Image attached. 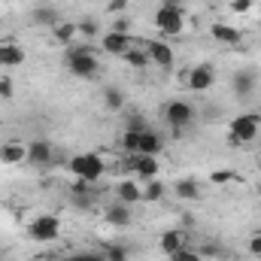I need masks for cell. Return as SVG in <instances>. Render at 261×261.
Wrapping results in <instances>:
<instances>
[{"label": "cell", "mask_w": 261, "mask_h": 261, "mask_svg": "<svg viewBox=\"0 0 261 261\" xmlns=\"http://www.w3.org/2000/svg\"><path fill=\"white\" fill-rule=\"evenodd\" d=\"M146 52H149V61H152V64L164 67V70L173 67V49H170L164 40H152V43L146 46Z\"/></svg>", "instance_id": "4fadbf2b"}, {"label": "cell", "mask_w": 261, "mask_h": 261, "mask_svg": "<svg viewBox=\"0 0 261 261\" xmlns=\"http://www.w3.org/2000/svg\"><path fill=\"white\" fill-rule=\"evenodd\" d=\"M158 246H161V252H167V255H173L176 249H182V246H186V234H182L179 228H170V231H164V234H161V240H158Z\"/></svg>", "instance_id": "44dd1931"}, {"label": "cell", "mask_w": 261, "mask_h": 261, "mask_svg": "<svg viewBox=\"0 0 261 261\" xmlns=\"http://www.w3.org/2000/svg\"><path fill=\"white\" fill-rule=\"evenodd\" d=\"M31 21L40 24V28H55L61 18H58V9L55 6H37V9H31Z\"/></svg>", "instance_id": "7402d4cb"}, {"label": "cell", "mask_w": 261, "mask_h": 261, "mask_svg": "<svg viewBox=\"0 0 261 261\" xmlns=\"http://www.w3.org/2000/svg\"><path fill=\"white\" fill-rule=\"evenodd\" d=\"M64 261H107V258H103V252H73Z\"/></svg>", "instance_id": "1f68e13d"}, {"label": "cell", "mask_w": 261, "mask_h": 261, "mask_svg": "<svg viewBox=\"0 0 261 261\" xmlns=\"http://www.w3.org/2000/svg\"><path fill=\"white\" fill-rule=\"evenodd\" d=\"M258 116H261V113H258Z\"/></svg>", "instance_id": "ab89813d"}, {"label": "cell", "mask_w": 261, "mask_h": 261, "mask_svg": "<svg viewBox=\"0 0 261 261\" xmlns=\"http://www.w3.org/2000/svg\"><path fill=\"white\" fill-rule=\"evenodd\" d=\"M103 219H107V225H113V228H128L134 216H130V206H128V203L116 200V203H110V206L103 210Z\"/></svg>", "instance_id": "5bb4252c"}, {"label": "cell", "mask_w": 261, "mask_h": 261, "mask_svg": "<svg viewBox=\"0 0 261 261\" xmlns=\"http://www.w3.org/2000/svg\"><path fill=\"white\" fill-rule=\"evenodd\" d=\"M128 167H130V173L137 179H143V182L158 179V170H161V164H158L155 155H134V161H128Z\"/></svg>", "instance_id": "ba28073f"}, {"label": "cell", "mask_w": 261, "mask_h": 261, "mask_svg": "<svg viewBox=\"0 0 261 261\" xmlns=\"http://www.w3.org/2000/svg\"><path fill=\"white\" fill-rule=\"evenodd\" d=\"M128 31H130V18H119L113 24V34H128Z\"/></svg>", "instance_id": "8d00e7d4"}, {"label": "cell", "mask_w": 261, "mask_h": 261, "mask_svg": "<svg viewBox=\"0 0 261 261\" xmlns=\"http://www.w3.org/2000/svg\"><path fill=\"white\" fill-rule=\"evenodd\" d=\"M249 252H252L255 258H261V234H252V237H249Z\"/></svg>", "instance_id": "d590c367"}, {"label": "cell", "mask_w": 261, "mask_h": 261, "mask_svg": "<svg viewBox=\"0 0 261 261\" xmlns=\"http://www.w3.org/2000/svg\"><path fill=\"white\" fill-rule=\"evenodd\" d=\"M155 28H158L161 34H167V37H179V34L186 31V12H182V6H167V3H161V6L155 9Z\"/></svg>", "instance_id": "277c9868"}, {"label": "cell", "mask_w": 261, "mask_h": 261, "mask_svg": "<svg viewBox=\"0 0 261 261\" xmlns=\"http://www.w3.org/2000/svg\"><path fill=\"white\" fill-rule=\"evenodd\" d=\"M161 197H164V182L161 179H149L146 189H143V200L146 203H158Z\"/></svg>", "instance_id": "4316f807"}, {"label": "cell", "mask_w": 261, "mask_h": 261, "mask_svg": "<svg viewBox=\"0 0 261 261\" xmlns=\"http://www.w3.org/2000/svg\"><path fill=\"white\" fill-rule=\"evenodd\" d=\"M64 64L76 79H91V76H97L100 61L94 58V52L88 46H70L67 55H64Z\"/></svg>", "instance_id": "6da1fadb"}, {"label": "cell", "mask_w": 261, "mask_h": 261, "mask_svg": "<svg viewBox=\"0 0 261 261\" xmlns=\"http://www.w3.org/2000/svg\"><path fill=\"white\" fill-rule=\"evenodd\" d=\"M186 85H189L192 91H197V94L210 91V88L216 85V70H213V64H195L186 73Z\"/></svg>", "instance_id": "52a82bcc"}, {"label": "cell", "mask_w": 261, "mask_h": 261, "mask_svg": "<svg viewBox=\"0 0 261 261\" xmlns=\"http://www.w3.org/2000/svg\"><path fill=\"white\" fill-rule=\"evenodd\" d=\"M70 173L76 176V179H85V182H97L103 173H107V164H103V158L97 155V152H85V155H73L70 158Z\"/></svg>", "instance_id": "3957f363"}, {"label": "cell", "mask_w": 261, "mask_h": 261, "mask_svg": "<svg viewBox=\"0 0 261 261\" xmlns=\"http://www.w3.org/2000/svg\"><path fill=\"white\" fill-rule=\"evenodd\" d=\"M103 107H107L110 113H119V110L125 107V94H122L119 88H113V85H110V88L103 91Z\"/></svg>", "instance_id": "d4e9b609"}, {"label": "cell", "mask_w": 261, "mask_h": 261, "mask_svg": "<svg viewBox=\"0 0 261 261\" xmlns=\"http://www.w3.org/2000/svg\"><path fill=\"white\" fill-rule=\"evenodd\" d=\"M79 37V28H76V21H58L55 28H52V40L58 43V46H73V40Z\"/></svg>", "instance_id": "ffe728a7"}, {"label": "cell", "mask_w": 261, "mask_h": 261, "mask_svg": "<svg viewBox=\"0 0 261 261\" xmlns=\"http://www.w3.org/2000/svg\"><path fill=\"white\" fill-rule=\"evenodd\" d=\"M161 3H167V6H182V0H161Z\"/></svg>", "instance_id": "74e56055"}, {"label": "cell", "mask_w": 261, "mask_h": 261, "mask_svg": "<svg viewBox=\"0 0 261 261\" xmlns=\"http://www.w3.org/2000/svg\"><path fill=\"white\" fill-rule=\"evenodd\" d=\"M100 46H103L107 55H125L130 49V34H113V31H107V37L100 40Z\"/></svg>", "instance_id": "e0dca14e"}, {"label": "cell", "mask_w": 261, "mask_h": 261, "mask_svg": "<svg viewBox=\"0 0 261 261\" xmlns=\"http://www.w3.org/2000/svg\"><path fill=\"white\" fill-rule=\"evenodd\" d=\"M252 6H255V0H231V3H228V9H231V12H237V15L249 12Z\"/></svg>", "instance_id": "d6a6232c"}, {"label": "cell", "mask_w": 261, "mask_h": 261, "mask_svg": "<svg viewBox=\"0 0 261 261\" xmlns=\"http://www.w3.org/2000/svg\"><path fill=\"white\" fill-rule=\"evenodd\" d=\"M58 234H61V219L52 216V213L37 216V219H31V225H28V237H31L34 243H52V240H58Z\"/></svg>", "instance_id": "5b68a950"}, {"label": "cell", "mask_w": 261, "mask_h": 261, "mask_svg": "<svg viewBox=\"0 0 261 261\" xmlns=\"http://www.w3.org/2000/svg\"><path fill=\"white\" fill-rule=\"evenodd\" d=\"M176 195L182 197V200H197L200 197V186H197L195 179H179L176 182Z\"/></svg>", "instance_id": "484cf974"}, {"label": "cell", "mask_w": 261, "mask_h": 261, "mask_svg": "<svg viewBox=\"0 0 261 261\" xmlns=\"http://www.w3.org/2000/svg\"><path fill=\"white\" fill-rule=\"evenodd\" d=\"M116 197H119L122 203L134 206V203H140V200H143V189L137 186V179H122V182L116 186Z\"/></svg>", "instance_id": "d6986e66"}, {"label": "cell", "mask_w": 261, "mask_h": 261, "mask_svg": "<svg viewBox=\"0 0 261 261\" xmlns=\"http://www.w3.org/2000/svg\"><path fill=\"white\" fill-rule=\"evenodd\" d=\"M146 128H149V125H146L140 116H134L128 122V128L122 130V149H125V155H137V152H140V134Z\"/></svg>", "instance_id": "9c48e42d"}, {"label": "cell", "mask_w": 261, "mask_h": 261, "mask_svg": "<svg viewBox=\"0 0 261 261\" xmlns=\"http://www.w3.org/2000/svg\"><path fill=\"white\" fill-rule=\"evenodd\" d=\"M70 195H73V200H76L79 206H91V182H85V179H73Z\"/></svg>", "instance_id": "603a6c76"}, {"label": "cell", "mask_w": 261, "mask_h": 261, "mask_svg": "<svg viewBox=\"0 0 261 261\" xmlns=\"http://www.w3.org/2000/svg\"><path fill=\"white\" fill-rule=\"evenodd\" d=\"M76 28H79V37H82V40H94V37L100 34V24H97L94 18H82Z\"/></svg>", "instance_id": "f1b7e54d"}, {"label": "cell", "mask_w": 261, "mask_h": 261, "mask_svg": "<svg viewBox=\"0 0 261 261\" xmlns=\"http://www.w3.org/2000/svg\"><path fill=\"white\" fill-rule=\"evenodd\" d=\"M24 64V49L18 43H9V40H0V67H21Z\"/></svg>", "instance_id": "9a60e30c"}, {"label": "cell", "mask_w": 261, "mask_h": 261, "mask_svg": "<svg viewBox=\"0 0 261 261\" xmlns=\"http://www.w3.org/2000/svg\"><path fill=\"white\" fill-rule=\"evenodd\" d=\"M125 9H128V0H110V3H107V12H110V15H122Z\"/></svg>", "instance_id": "e575fe53"}, {"label": "cell", "mask_w": 261, "mask_h": 261, "mask_svg": "<svg viewBox=\"0 0 261 261\" xmlns=\"http://www.w3.org/2000/svg\"><path fill=\"white\" fill-rule=\"evenodd\" d=\"M234 179H237L234 170H213V173H210V182H213V186H225V182H234Z\"/></svg>", "instance_id": "4dcf8cb0"}, {"label": "cell", "mask_w": 261, "mask_h": 261, "mask_svg": "<svg viewBox=\"0 0 261 261\" xmlns=\"http://www.w3.org/2000/svg\"><path fill=\"white\" fill-rule=\"evenodd\" d=\"M170 261H203V255L197 252V249H189V246H182V249H176Z\"/></svg>", "instance_id": "f546056e"}, {"label": "cell", "mask_w": 261, "mask_h": 261, "mask_svg": "<svg viewBox=\"0 0 261 261\" xmlns=\"http://www.w3.org/2000/svg\"><path fill=\"white\" fill-rule=\"evenodd\" d=\"M161 149H164V140H161V134L155 128H146L140 134V152L137 155H161Z\"/></svg>", "instance_id": "2e32d148"}, {"label": "cell", "mask_w": 261, "mask_h": 261, "mask_svg": "<svg viewBox=\"0 0 261 261\" xmlns=\"http://www.w3.org/2000/svg\"><path fill=\"white\" fill-rule=\"evenodd\" d=\"M122 61H125V64H130L134 70H146V67L152 64V61H149V52H143V49H134V46H130L128 52L122 55Z\"/></svg>", "instance_id": "cb8c5ba5"}, {"label": "cell", "mask_w": 261, "mask_h": 261, "mask_svg": "<svg viewBox=\"0 0 261 261\" xmlns=\"http://www.w3.org/2000/svg\"><path fill=\"white\" fill-rule=\"evenodd\" d=\"M28 161V146L12 140V143H3L0 146V164H21Z\"/></svg>", "instance_id": "ac0fdd59"}, {"label": "cell", "mask_w": 261, "mask_h": 261, "mask_svg": "<svg viewBox=\"0 0 261 261\" xmlns=\"http://www.w3.org/2000/svg\"><path fill=\"white\" fill-rule=\"evenodd\" d=\"M12 94H15V82H12L9 76H0V97H3V100H9Z\"/></svg>", "instance_id": "836d02e7"}, {"label": "cell", "mask_w": 261, "mask_h": 261, "mask_svg": "<svg viewBox=\"0 0 261 261\" xmlns=\"http://www.w3.org/2000/svg\"><path fill=\"white\" fill-rule=\"evenodd\" d=\"M164 122L170 125L173 134H179V130H186L195 122V107H192L189 100H170V103L164 107Z\"/></svg>", "instance_id": "8992f818"}, {"label": "cell", "mask_w": 261, "mask_h": 261, "mask_svg": "<svg viewBox=\"0 0 261 261\" xmlns=\"http://www.w3.org/2000/svg\"><path fill=\"white\" fill-rule=\"evenodd\" d=\"M255 85H258V76L252 73V70H237L234 76H231V91L240 97V100H246V97H252V91H255Z\"/></svg>", "instance_id": "30bf717a"}, {"label": "cell", "mask_w": 261, "mask_h": 261, "mask_svg": "<svg viewBox=\"0 0 261 261\" xmlns=\"http://www.w3.org/2000/svg\"><path fill=\"white\" fill-rule=\"evenodd\" d=\"M28 161L37 164V167H49V164L55 161L52 143H49V140H34V143H28Z\"/></svg>", "instance_id": "8fae6325"}, {"label": "cell", "mask_w": 261, "mask_h": 261, "mask_svg": "<svg viewBox=\"0 0 261 261\" xmlns=\"http://www.w3.org/2000/svg\"><path fill=\"white\" fill-rule=\"evenodd\" d=\"M210 37H213L216 43H222V46H240V40H243V31H240V28H234V24L216 21V24L210 28Z\"/></svg>", "instance_id": "7c38bea8"}, {"label": "cell", "mask_w": 261, "mask_h": 261, "mask_svg": "<svg viewBox=\"0 0 261 261\" xmlns=\"http://www.w3.org/2000/svg\"><path fill=\"white\" fill-rule=\"evenodd\" d=\"M258 170H261V155H258Z\"/></svg>", "instance_id": "f35d334b"}, {"label": "cell", "mask_w": 261, "mask_h": 261, "mask_svg": "<svg viewBox=\"0 0 261 261\" xmlns=\"http://www.w3.org/2000/svg\"><path fill=\"white\" fill-rule=\"evenodd\" d=\"M103 258L107 261H130V255L122 243H107L103 246Z\"/></svg>", "instance_id": "83f0119b"}, {"label": "cell", "mask_w": 261, "mask_h": 261, "mask_svg": "<svg viewBox=\"0 0 261 261\" xmlns=\"http://www.w3.org/2000/svg\"><path fill=\"white\" fill-rule=\"evenodd\" d=\"M261 130V116L258 113H240L228 122V140L234 146H243V143H252Z\"/></svg>", "instance_id": "7a4b0ae2"}]
</instances>
